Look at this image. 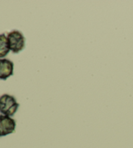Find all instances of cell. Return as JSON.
Wrapping results in <instances>:
<instances>
[{
	"label": "cell",
	"instance_id": "obj_1",
	"mask_svg": "<svg viewBox=\"0 0 133 148\" xmlns=\"http://www.w3.org/2000/svg\"><path fill=\"white\" fill-rule=\"evenodd\" d=\"M20 106L16 98L9 94H3L0 97V113L4 116H13Z\"/></svg>",
	"mask_w": 133,
	"mask_h": 148
},
{
	"label": "cell",
	"instance_id": "obj_2",
	"mask_svg": "<svg viewBox=\"0 0 133 148\" xmlns=\"http://www.w3.org/2000/svg\"><path fill=\"white\" fill-rule=\"evenodd\" d=\"M7 41L10 50L14 53H18L25 48V38L18 30H13L7 35Z\"/></svg>",
	"mask_w": 133,
	"mask_h": 148
},
{
	"label": "cell",
	"instance_id": "obj_3",
	"mask_svg": "<svg viewBox=\"0 0 133 148\" xmlns=\"http://www.w3.org/2000/svg\"><path fill=\"white\" fill-rule=\"evenodd\" d=\"M16 122L11 117L0 115V137L5 136L15 132Z\"/></svg>",
	"mask_w": 133,
	"mask_h": 148
},
{
	"label": "cell",
	"instance_id": "obj_4",
	"mask_svg": "<svg viewBox=\"0 0 133 148\" xmlns=\"http://www.w3.org/2000/svg\"><path fill=\"white\" fill-rule=\"evenodd\" d=\"M14 74V63L8 59H0V80H6Z\"/></svg>",
	"mask_w": 133,
	"mask_h": 148
},
{
	"label": "cell",
	"instance_id": "obj_5",
	"mask_svg": "<svg viewBox=\"0 0 133 148\" xmlns=\"http://www.w3.org/2000/svg\"><path fill=\"white\" fill-rule=\"evenodd\" d=\"M10 51L11 50L9 49L7 37L5 34H0V59L7 56Z\"/></svg>",
	"mask_w": 133,
	"mask_h": 148
}]
</instances>
